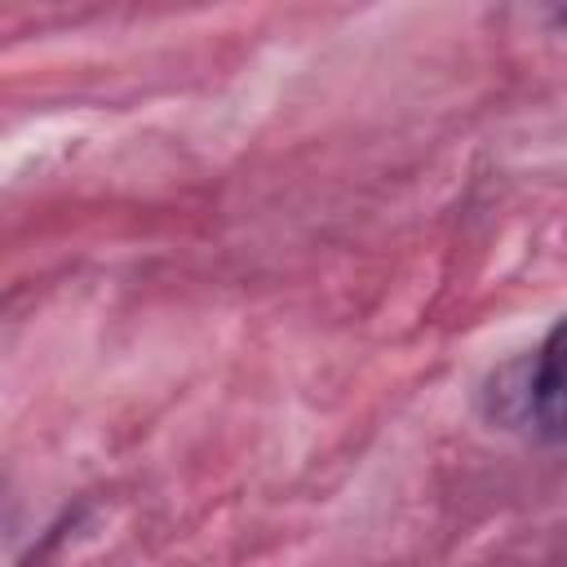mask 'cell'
Returning a JSON list of instances; mask_svg holds the SVG:
<instances>
[{"instance_id":"6da1fadb","label":"cell","mask_w":567,"mask_h":567,"mask_svg":"<svg viewBox=\"0 0 567 567\" xmlns=\"http://www.w3.org/2000/svg\"><path fill=\"white\" fill-rule=\"evenodd\" d=\"M514 421L540 439H567V319H558L532 359L518 368V385L501 390Z\"/></svg>"}]
</instances>
